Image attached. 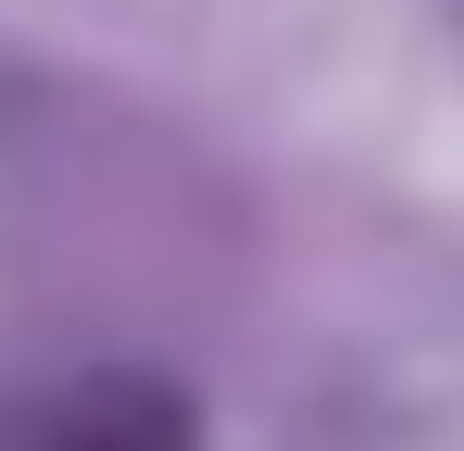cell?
Instances as JSON below:
<instances>
[{
	"label": "cell",
	"instance_id": "1",
	"mask_svg": "<svg viewBox=\"0 0 464 451\" xmlns=\"http://www.w3.org/2000/svg\"><path fill=\"white\" fill-rule=\"evenodd\" d=\"M25 451H188V414L139 376H101V389H63L25 427Z\"/></svg>",
	"mask_w": 464,
	"mask_h": 451
}]
</instances>
